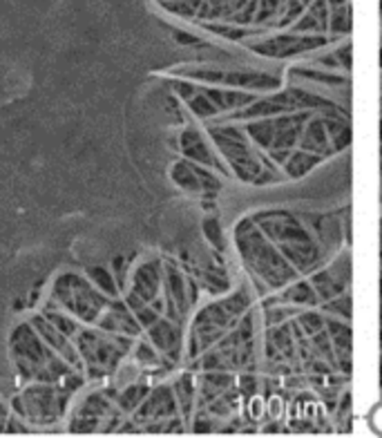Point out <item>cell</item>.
I'll list each match as a JSON object with an SVG mask.
<instances>
[{
  "mask_svg": "<svg viewBox=\"0 0 382 438\" xmlns=\"http://www.w3.org/2000/svg\"><path fill=\"white\" fill-rule=\"evenodd\" d=\"M150 394V389H147L145 383H139V380H134L126 387H121L117 389V407L123 411V413H132V411H137L141 407V403L145 400V396Z\"/></svg>",
  "mask_w": 382,
  "mask_h": 438,
  "instance_id": "9",
  "label": "cell"
},
{
  "mask_svg": "<svg viewBox=\"0 0 382 438\" xmlns=\"http://www.w3.org/2000/svg\"><path fill=\"white\" fill-rule=\"evenodd\" d=\"M112 273H114V279H117V284L121 288V293H126L128 286H130V275H128V262L126 258H114L112 262Z\"/></svg>",
  "mask_w": 382,
  "mask_h": 438,
  "instance_id": "11",
  "label": "cell"
},
{
  "mask_svg": "<svg viewBox=\"0 0 382 438\" xmlns=\"http://www.w3.org/2000/svg\"><path fill=\"white\" fill-rule=\"evenodd\" d=\"M72 396L74 394L63 385L29 383L20 394L11 398V411L27 420L32 427H52L65 420Z\"/></svg>",
  "mask_w": 382,
  "mask_h": 438,
  "instance_id": "3",
  "label": "cell"
},
{
  "mask_svg": "<svg viewBox=\"0 0 382 438\" xmlns=\"http://www.w3.org/2000/svg\"><path fill=\"white\" fill-rule=\"evenodd\" d=\"M49 298L58 302L60 309L72 313L81 324H96L101 313L107 309V304L112 302V298L101 293L90 282L88 275L74 271H63L56 275V279L52 282V296Z\"/></svg>",
  "mask_w": 382,
  "mask_h": 438,
  "instance_id": "4",
  "label": "cell"
},
{
  "mask_svg": "<svg viewBox=\"0 0 382 438\" xmlns=\"http://www.w3.org/2000/svg\"><path fill=\"white\" fill-rule=\"evenodd\" d=\"M85 275H88L90 282L101 291V293H105L107 298L114 300V298L121 296V288L117 284L112 269H105V266H101V264H94V266H88V269H85Z\"/></svg>",
  "mask_w": 382,
  "mask_h": 438,
  "instance_id": "10",
  "label": "cell"
},
{
  "mask_svg": "<svg viewBox=\"0 0 382 438\" xmlns=\"http://www.w3.org/2000/svg\"><path fill=\"white\" fill-rule=\"evenodd\" d=\"M162 288H164V264L159 260L141 262L137 269L132 271L128 291L137 296V298L150 302L152 307L159 309V311H164Z\"/></svg>",
  "mask_w": 382,
  "mask_h": 438,
  "instance_id": "6",
  "label": "cell"
},
{
  "mask_svg": "<svg viewBox=\"0 0 382 438\" xmlns=\"http://www.w3.org/2000/svg\"><path fill=\"white\" fill-rule=\"evenodd\" d=\"M132 340L134 338L128 336L107 333L96 324H83L74 343L81 354L88 380H103L107 376H114L119 364L126 360L128 351L134 347Z\"/></svg>",
  "mask_w": 382,
  "mask_h": 438,
  "instance_id": "2",
  "label": "cell"
},
{
  "mask_svg": "<svg viewBox=\"0 0 382 438\" xmlns=\"http://www.w3.org/2000/svg\"><path fill=\"white\" fill-rule=\"evenodd\" d=\"M96 326L103 328L107 333H117V336H128V338H137L141 336V324L134 318V313L126 304V300L114 298L107 304V309L101 313V318L96 320Z\"/></svg>",
  "mask_w": 382,
  "mask_h": 438,
  "instance_id": "8",
  "label": "cell"
},
{
  "mask_svg": "<svg viewBox=\"0 0 382 438\" xmlns=\"http://www.w3.org/2000/svg\"><path fill=\"white\" fill-rule=\"evenodd\" d=\"M9 356L22 385H29V383L60 385L72 371H79L70 367V364L45 343L29 320L11 328Z\"/></svg>",
  "mask_w": 382,
  "mask_h": 438,
  "instance_id": "1",
  "label": "cell"
},
{
  "mask_svg": "<svg viewBox=\"0 0 382 438\" xmlns=\"http://www.w3.org/2000/svg\"><path fill=\"white\" fill-rule=\"evenodd\" d=\"M5 413H7V409L3 407V403H0V418H5Z\"/></svg>",
  "mask_w": 382,
  "mask_h": 438,
  "instance_id": "12",
  "label": "cell"
},
{
  "mask_svg": "<svg viewBox=\"0 0 382 438\" xmlns=\"http://www.w3.org/2000/svg\"><path fill=\"white\" fill-rule=\"evenodd\" d=\"M32 324H34V328L36 331H39V336L45 340V343L52 347L56 354L63 358L70 367H74V369H79V371H83V360H81V354H79V349H77V343H74V340L70 338V336H65L63 331H58V328L49 322L43 313H39V315H34V318L29 320Z\"/></svg>",
  "mask_w": 382,
  "mask_h": 438,
  "instance_id": "7",
  "label": "cell"
},
{
  "mask_svg": "<svg viewBox=\"0 0 382 438\" xmlns=\"http://www.w3.org/2000/svg\"><path fill=\"white\" fill-rule=\"evenodd\" d=\"M117 389L92 392L81 398L70 413L67 430L72 434H112L121 427V409L117 407Z\"/></svg>",
  "mask_w": 382,
  "mask_h": 438,
  "instance_id": "5",
  "label": "cell"
}]
</instances>
